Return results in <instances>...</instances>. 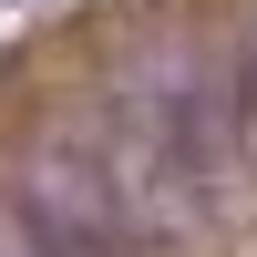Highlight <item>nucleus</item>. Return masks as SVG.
Instances as JSON below:
<instances>
[{
	"label": "nucleus",
	"instance_id": "f257e3e1",
	"mask_svg": "<svg viewBox=\"0 0 257 257\" xmlns=\"http://www.w3.org/2000/svg\"><path fill=\"white\" fill-rule=\"evenodd\" d=\"M247 134H257V113H247L237 52L185 41V52L134 62L123 93H113V175L134 206H196Z\"/></svg>",
	"mask_w": 257,
	"mask_h": 257
},
{
	"label": "nucleus",
	"instance_id": "f03ea898",
	"mask_svg": "<svg viewBox=\"0 0 257 257\" xmlns=\"http://www.w3.org/2000/svg\"><path fill=\"white\" fill-rule=\"evenodd\" d=\"M237 82H247V113H257V31L237 41Z\"/></svg>",
	"mask_w": 257,
	"mask_h": 257
}]
</instances>
